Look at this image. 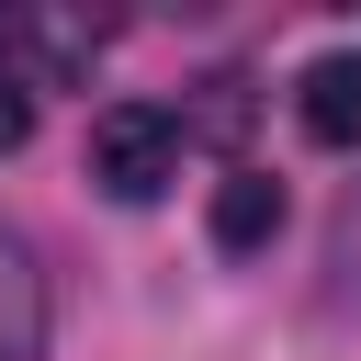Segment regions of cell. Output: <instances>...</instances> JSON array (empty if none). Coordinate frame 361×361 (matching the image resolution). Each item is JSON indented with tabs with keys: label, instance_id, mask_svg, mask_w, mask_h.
I'll use <instances>...</instances> for the list:
<instances>
[{
	"label": "cell",
	"instance_id": "7a4b0ae2",
	"mask_svg": "<svg viewBox=\"0 0 361 361\" xmlns=\"http://www.w3.org/2000/svg\"><path fill=\"white\" fill-rule=\"evenodd\" d=\"M293 113L316 147H361V45H327L305 79H293Z\"/></svg>",
	"mask_w": 361,
	"mask_h": 361
},
{
	"label": "cell",
	"instance_id": "8992f818",
	"mask_svg": "<svg viewBox=\"0 0 361 361\" xmlns=\"http://www.w3.org/2000/svg\"><path fill=\"white\" fill-rule=\"evenodd\" d=\"M350 259H361V214H350Z\"/></svg>",
	"mask_w": 361,
	"mask_h": 361
},
{
	"label": "cell",
	"instance_id": "6da1fadb",
	"mask_svg": "<svg viewBox=\"0 0 361 361\" xmlns=\"http://www.w3.org/2000/svg\"><path fill=\"white\" fill-rule=\"evenodd\" d=\"M180 147H192L180 113H158V102H113V113L90 124V180H102L113 203H158V192L180 180Z\"/></svg>",
	"mask_w": 361,
	"mask_h": 361
},
{
	"label": "cell",
	"instance_id": "5b68a950",
	"mask_svg": "<svg viewBox=\"0 0 361 361\" xmlns=\"http://www.w3.org/2000/svg\"><path fill=\"white\" fill-rule=\"evenodd\" d=\"M23 147H34V90L0 79V158H23Z\"/></svg>",
	"mask_w": 361,
	"mask_h": 361
},
{
	"label": "cell",
	"instance_id": "3957f363",
	"mask_svg": "<svg viewBox=\"0 0 361 361\" xmlns=\"http://www.w3.org/2000/svg\"><path fill=\"white\" fill-rule=\"evenodd\" d=\"M45 327H56L45 271H34V248L0 226V361H45Z\"/></svg>",
	"mask_w": 361,
	"mask_h": 361
},
{
	"label": "cell",
	"instance_id": "277c9868",
	"mask_svg": "<svg viewBox=\"0 0 361 361\" xmlns=\"http://www.w3.org/2000/svg\"><path fill=\"white\" fill-rule=\"evenodd\" d=\"M271 237H282V180H271V169H226V180H214V248L248 259V248H271Z\"/></svg>",
	"mask_w": 361,
	"mask_h": 361
}]
</instances>
